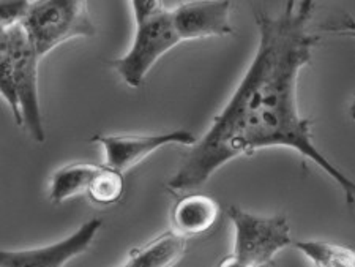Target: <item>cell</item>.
Instances as JSON below:
<instances>
[{
	"mask_svg": "<svg viewBox=\"0 0 355 267\" xmlns=\"http://www.w3.org/2000/svg\"><path fill=\"white\" fill-rule=\"evenodd\" d=\"M101 164L71 163L54 171L49 184V200L53 204H62L71 198L87 196L90 184Z\"/></svg>",
	"mask_w": 355,
	"mask_h": 267,
	"instance_id": "cell-11",
	"label": "cell"
},
{
	"mask_svg": "<svg viewBox=\"0 0 355 267\" xmlns=\"http://www.w3.org/2000/svg\"><path fill=\"white\" fill-rule=\"evenodd\" d=\"M2 83L0 92L19 127H24L35 143L46 135L40 106V60L24 26L2 29Z\"/></svg>",
	"mask_w": 355,
	"mask_h": 267,
	"instance_id": "cell-2",
	"label": "cell"
},
{
	"mask_svg": "<svg viewBox=\"0 0 355 267\" xmlns=\"http://www.w3.org/2000/svg\"><path fill=\"white\" fill-rule=\"evenodd\" d=\"M131 5V11H133L135 24L141 21H146L150 16L157 15L158 11L164 10L163 0H128Z\"/></svg>",
	"mask_w": 355,
	"mask_h": 267,
	"instance_id": "cell-15",
	"label": "cell"
},
{
	"mask_svg": "<svg viewBox=\"0 0 355 267\" xmlns=\"http://www.w3.org/2000/svg\"><path fill=\"white\" fill-rule=\"evenodd\" d=\"M227 217L234 228V246L231 255L220 266H267L279 252L294 246L289 221L284 215L266 217L229 206Z\"/></svg>",
	"mask_w": 355,
	"mask_h": 267,
	"instance_id": "cell-3",
	"label": "cell"
},
{
	"mask_svg": "<svg viewBox=\"0 0 355 267\" xmlns=\"http://www.w3.org/2000/svg\"><path fill=\"white\" fill-rule=\"evenodd\" d=\"M125 191L123 173L117 171L107 164H101L100 171L92 180L87 198L98 206H112L120 201Z\"/></svg>",
	"mask_w": 355,
	"mask_h": 267,
	"instance_id": "cell-13",
	"label": "cell"
},
{
	"mask_svg": "<svg viewBox=\"0 0 355 267\" xmlns=\"http://www.w3.org/2000/svg\"><path fill=\"white\" fill-rule=\"evenodd\" d=\"M218 217V203L202 193H187L180 196L171 212L173 230L188 239L209 232Z\"/></svg>",
	"mask_w": 355,
	"mask_h": 267,
	"instance_id": "cell-9",
	"label": "cell"
},
{
	"mask_svg": "<svg viewBox=\"0 0 355 267\" xmlns=\"http://www.w3.org/2000/svg\"><path fill=\"white\" fill-rule=\"evenodd\" d=\"M322 31H327L331 33H338V35H352L355 37V19L346 16L341 22H336V24H329L324 26ZM349 116H351L352 121L355 122V98L352 101L351 107H349Z\"/></svg>",
	"mask_w": 355,
	"mask_h": 267,
	"instance_id": "cell-16",
	"label": "cell"
},
{
	"mask_svg": "<svg viewBox=\"0 0 355 267\" xmlns=\"http://www.w3.org/2000/svg\"><path fill=\"white\" fill-rule=\"evenodd\" d=\"M92 143L101 146L105 164L125 174L163 147H193L198 138L188 130H173L155 135H96Z\"/></svg>",
	"mask_w": 355,
	"mask_h": 267,
	"instance_id": "cell-6",
	"label": "cell"
},
{
	"mask_svg": "<svg viewBox=\"0 0 355 267\" xmlns=\"http://www.w3.org/2000/svg\"><path fill=\"white\" fill-rule=\"evenodd\" d=\"M22 26L42 58L70 40L96 33L87 0H33Z\"/></svg>",
	"mask_w": 355,
	"mask_h": 267,
	"instance_id": "cell-4",
	"label": "cell"
},
{
	"mask_svg": "<svg viewBox=\"0 0 355 267\" xmlns=\"http://www.w3.org/2000/svg\"><path fill=\"white\" fill-rule=\"evenodd\" d=\"M101 226L100 218H92L68 237L49 246L24 250L3 248L0 252V264L3 267H62L87 252Z\"/></svg>",
	"mask_w": 355,
	"mask_h": 267,
	"instance_id": "cell-7",
	"label": "cell"
},
{
	"mask_svg": "<svg viewBox=\"0 0 355 267\" xmlns=\"http://www.w3.org/2000/svg\"><path fill=\"white\" fill-rule=\"evenodd\" d=\"M314 7V0H288L278 16L257 11L254 58L225 107L169 179L171 190H196L239 157L286 147L327 174L345 193L347 204L355 203V180L318 149L313 122L300 114L297 103L300 71L310 64L319 42L308 31Z\"/></svg>",
	"mask_w": 355,
	"mask_h": 267,
	"instance_id": "cell-1",
	"label": "cell"
},
{
	"mask_svg": "<svg viewBox=\"0 0 355 267\" xmlns=\"http://www.w3.org/2000/svg\"><path fill=\"white\" fill-rule=\"evenodd\" d=\"M33 0H2V29L19 26L26 21Z\"/></svg>",
	"mask_w": 355,
	"mask_h": 267,
	"instance_id": "cell-14",
	"label": "cell"
},
{
	"mask_svg": "<svg viewBox=\"0 0 355 267\" xmlns=\"http://www.w3.org/2000/svg\"><path fill=\"white\" fill-rule=\"evenodd\" d=\"M182 43L171 19L169 8L158 11L135 24V37L122 58L111 62L114 70L127 86L139 89L157 62Z\"/></svg>",
	"mask_w": 355,
	"mask_h": 267,
	"instance_id": "cell-5",
	"label": "cell"
},
{
	"mask_svg": "<svg viewBox=\"0 0 355 267\" xmlns=\"http://www.w3.org/2000/svg\"><path fill=\"white\" fill-rule=\"evenodd\" d=\"M294 247L319 267H355V250L324 241H299Z\"/></svg>",
	"mask_w": 355,
	"mask_h": 267,
	"instance_id": "cell-12",
	"label": "cell"
},
{
	"mask_svg": "<svg viewBox=\"0 0 355 267\" xmlns=\"http://www.w3.org/2000/svg\"><path fill=\"white\" fill-rule=\"evenodd\" d=\"M188 237L175 230L163 232L146 246L133 248L122 266L131 267H169L185 257Z\"/></svg>",
	"mask_w": 355,
	"mask_h": 267,
	"instance_id": "cell-10",
	"label": "cell"
},
{
	"mask_svg": "<svg viewBox=\"0 0 355 267\" xmlns=\"http://www.w3.org/2000/svg\"><path fill=\"white\" fill-rule=\"evenodd\" d=\"M231 0H191L169 8L177 35L183 42L225 38L234 32Z\"/></svg>",
	"mask_w": 355,
	"mask_h": 267,
	"instance_id": "cell-8",
	"label": "cell"
}]
</instances>
